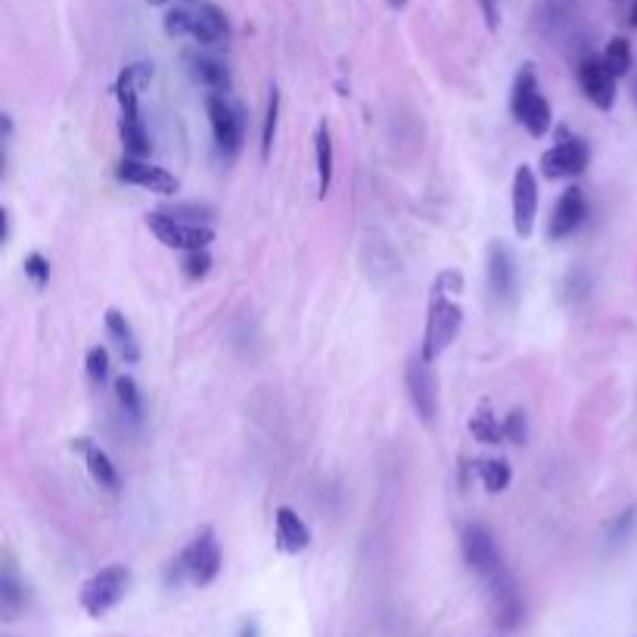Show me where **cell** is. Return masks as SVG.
Returning <instances> with one entry per match:
<instances>
[{
    "instance_id": "6da1fadb",
    "label": "cell",
    "mask_w": 637,
    "mask_h": 637,
    "mask_svg": "<svg viewBox=\"0 0 637 637\" xmlns=\"http://www.w3.org/2000/svg\"><path fill=\"white\" fill-rule=\"evenodd\" d=\"M463 293L460 271L448 268L436 277L429 293V311H426V330H423V349L420 355L436 361L448 345L457 339L463 324V308L457 305V296Z\"/></svg>"
},
{
    "instance_id": "7a4b0ae2",
    "label": "cell",
    "mask_w": 637,
    "mask_h": 637,
    "mask_svg": "<svg viewBox=\"0 0 637 637\" xmlns=\"http://www.w3.org/2000/svg\"><path fill=\"white\" fill-rule=\"evenodd\" d=\"M153 78V66L147 63H134L128 66L122 75H119V84H115V94H119V106H122V115H119V137H122V147L128 156H150V134L147 128H143V119H140V88Z\"/></svg>"
},
{
    "instance_id": "3957f363",
    "label": "cell",
    "mask_w": 637,
    "mask_h": 637,
    "mask_svg": "<svg viewBox=\"0 0 637 637\" xmlns=\"http://www.w3.org/2000/svg\"><path fill=\"white\" fill-rule=\"evenodd\" d=\"M510 109L519 122L526 125V131L532 137H544L550 131V103L547 97L541 94L538 88V75H535V66H523L516 72V81H513V94H510Z\"/></svg>"
},
{
    "instance_id": "277c9868",
    "label": "cell",
    "mask_w": 637,
    "mask_h": 637,
    "mask_svg": "<svg viewBox=\"0 0 637 637\" xmlns=\"http://www.w3.org/2000/svg\"><path fill=\"white\" fill-rule=\"evenodd\" d=\"M128 585H131V569L122 566V563H112V566L94 572L88 582L81 585V606H84V613L94 616V619L112 613L115 606L122 603V597L128 594Z\"/></svg>"
},
{
    "instance_id": "5b68a950",
    "label": "cell",
    "mask_w": 637,
    "mask_h": 637,
    "mask_svg": "<svg viewBox=\"0 0 637 637\" xmlns=\"http://www.w3.org/2000/svg\"><path fill=\"white\" fill-rule=\"evenodd\" d=\"M187 582L196 585V588H209L215 578L221 575V566H224V557H221V544L215 538V529L212 526H202L193 541L181 550L178 557Z\"/></svg>"
},
{
    "instance_id": "8992f818",
    "label": "cell",
    "mask_w": 637,
    "mask_h": 637,
    "mask_svg": "<svg viewBox=\"0 0 637 637\" xmlns=\"http://www.w3.org/2000/svg\"><path fill=\"white\" fill-rule=\"evenodd\" d=\"M460 550H463V560H467V566L482 578V582H488V578H495V575H501L507 569L504 557H501V547H498V538L485 523H467V526H463Z\"/></svg>"
},
{
    "instance_id": "52a82bcc",
    "label": "cell",
    "mask_w": 637,
    "mask_h": 637,
    "mask_svg": "<svg viewBox=\"0 0 637 637\" xmlns=\"http://www.w3.org/2000/svg\"><path fill=\"white\" fill-rule=\"evenodd\" d=\"M206 112H209V125H212L218 150L224 156H237L243 150V140H246L243 109L227 94H209L206 97Z\"/></svg>"
},
{
    "instance_id": "ba28073f",
    "label": "cell",
    "mask_w": 637,
    "mask_h": 637,
    "mask_svg": "<svg viewBox=\"0 0 637 637\" xmlns=\"http://www.w3.org/2000/svg\"><path fill=\"white\" fill-rule=\"evenodd\" d=\"M147 227L156 234V240L168 249H181V252H193V249H209V243L215 240V230L209 224H193V221H181L168 212H150L147 215Z\"/></svg>"
},
{
    "instance_id": "9c48e42d",
    "label": "cell",
    "mask_w": 637,
    "mask_h": 637,
    "mask_svg": "<svg viewBox=\"0 0 637 637\" xmlns=\"http://www.w3.org/2000/svg\"><path fill=\"white\" fill-rule=\"evenodd\" d=\"M436 361H429L423 355H414L404 367V383H408V395L417 417L432 426L439 417V376H436Z\"/></svg>"
},
{
    "instance_id": "30bf717a",
    "label": "cell",
    "mask_w": 637,
    "mask_h": 637,
    "mask_svg": "<svg viewBox=\"0 0 637 637\" xmlns=\"http://www.w3.org/2000/svg\"><path fill=\"white\" fill-rule=\"evenodd\" d=\"M485 588H488V613H491V622H495L501 631H513V628L523 625V616H526L523 591H519L516 578L507 569L501 575H495V578H488Z\"/></svg>"
},
{
    "instance_id": "8fae6325",
    "label": "cell",
    "mask_w": 637,
    "mask_h": 637,
    "mask_svg": "<svg viewBox=\"0 0 637 637\" xmlns=\"http://www.w3.org/2000/svg\"><path fill=\"white\" fill-rule=\"evenodd\" d=\"M485 280H488V293L495 296L501 305H513L516 293H519V265L516 255L507 243L495 240L488 246L485 255Z\"/></svg>"
},
{
    "instance_id": "7c38bea8",
    "label": "cell",
    "mask_w": 637,
    "mask_h": 637,
    "mask_svg": "<svg viewBox=\"0 0 637 637\" xmlns=\"http://www.w3.org/2000/svg\"><path fill=\"white\" fill-rule=\"evenodd\" d=\"M591 165V147L582 137H563L557 147H550L541 156V175L547 181L560 178H578L585 175V168Z\"/></svg>"
},
{
    "instance_id": "4fadbf2b",
    "label": "cell",
    "mask_w": 637,
    "mask_h": 637,
    "mask_svg": "<svg viewBox=\"0 0 637 637\" xmlns=\"http://www.w3.org/2000/svg\"><path fill=\"white\" fill-rule=\"evenodd\" d=\"M616 75L606 69L603 56H585L578 63V88L588 97V103H594L597 109L610 112L616 106Z\"/></svg>"
},
{
    "instance_id": "5bb4252c",
    "label": "cell",
    "mask_w": 637,
    "mask_h": 637,
    "mask_svg": "<svg viewBox=\"0 0 637 637\" xmlns=\"http://www.w3.org/2000/svg\"><path fill=\"white\" fill-rule=\"evenodd\" d=\"M538 215V178L529 165H519L513 175V227L519 237H532Z\"/></svg>"
},
{
    "instance_id": "9a60e30c",
    "label": "cell",
    "mask_w": 637,
    "mask_h": 637,
    "mask_svg": "<svg viewBox=\"0 0 637 637\" xmlns=\"http://www.w3.org/2000/svg\"><path fill=\"white\" fill-rule=\"evenodd\" d=\"M115 175H119V181H125L131 187L150 190V193H159V196H171V193H178V187H181L178 178L171 175V171L143 162L137 156H125L119 162V168H115Z\"/></svg>"
},
{
    "instance_id": "2e32d148",
    "label": "cell",
    "mask_w": 637,
    "mask_h": 637,
    "mask_svg": "<svg viewBox=\"0 0 637 637\" xmlns=\"http://www.w3.org/2000/svg\"><path fill=\"white\" fill-rule=\"evenodd\" d=\"M585 218H588L585 190L582 187H569L557 199L554 215H550V224H547V237L550 240H566V237H572L575 230L585 224Z\"/></svg>"
},
{
    "instance_id": "e0dca14e",
    "label": "cell",
    "mask_w": 637,
    "mask_h": 637,
    "mask_svg": "<svg viewBox=\"0 0 637 637\" xmlns=\"http://www.w3.org/2000/svg\"><path fill=\"white\" fill-rule=\"evenodd\" d=\"M274 538L283 554H302L311 544V529L293 507H277L274 513Z\"/></svg>"
},
{
    "instance_id": "ac0fdd59",
    "label": "cell",
    "mask_w": 637,
    "mask_h": 637,
    "mask_svg": "<svg viewBox=\"0 0 637 637\" xmlns=\"http://www.w3.org/2000/svg\"><path fill=\"white\" fill-rule=\"evenodd\" d=\"M22 613H25V585L13 560L4 557V569H0V616H4V622H13Z\"/></svg>"
},
{
    "instance_id": "d6986e66",
    "label": "cell",
    "mask_w": 637,
    "mask_h": 637,
    "mask_svg": "<svg viewBox=\"0 0 637 637\" xmlns=\"http://www.w3.org/2000/svg\"><path fill=\"white\" fill-rule=\"evenodd\" d=\"M72 448H78L84 454V460H88V473L100 488L119 491V470H115V463L109 460V454L100 445H94L91 439H75Z\"/></svg>"
},
{
    "instance_id": "ffe728a7",
    "label": "cell",
    "mask_w": 637,
    "mask_h": 637,
    "mask_svg": "<svg viewBox=\"0 0 637 637\" xmlns=\"http://www.w3.org/2000/svg\"><path fill=\"white\" fill-rule=\"evenodd\" d=\"M190 66V75L202 84V88H209L212 94H227L230 91V72L221 60H215V56H206V53H196L187 60Z\"/></svg>"
},
{
    "instance_id": "44dd1931",
    "label": "cell",
    "mask_w": 637,
    "mask_h": 637,
    "mask_svg": "<svg viewBox=\"0 0 637 637\" xmlns=\"http://www.w3.org/2000/svg\"><path fill=\"white\" fill-rule=\"evenodd\" d=\"M333 134L330 125L321 122L314 131V165H317V196H327L333 184Z\"/></svg>"
},
{
    "instance_id": "7402d4cb",
    "label": "cell",
    "mask_w": 637,
    "mask_h": 637,
    "mask_svg": "<svg viewBox=\"0 0 637 637\" xmlns=\"http://www.w3.org/2000/svg\"><path fill=\"white\" fill-rule=\"evenodd\" d=\"M190 38L196 44H218L227 38V19L215 4H202L199 10H193V28Z\"/></svg>"
},
{
    "instance_id": "603a6c76",
    "label": "cell",
    "mask_w": 637,
    "mask_h": 637,
    "mask_svg": "<svg viewBox=\"0 0 637 637\" xmlns=\"http://www.w3.org/2000/svg\"><path fill=\"white\" fill-rule=\"evenodd\" d=\"M106 333L112 336V342L119 345V352L128 364H137L140 361V342H137V333L134 327L128 324V317L119 311V308H109L106 311Z\"/></svg>"
},
{
    "instance_id": "cb8c5ba5",
    "label": "cell",
    "mask_w": 637,
    "mask_h": 637,
    "mask_svg": "<svg viewBox=\"0 0 637 637\" xmlns=\"http://www.w3.org/2000/svg\"><path fill=\"white\" fill-rule=\"evenodd\" d=\"M470 432L473 439L482 445H498L504 439V423H498V414L491 411L488 401H479V408L470 417Z\"/></svg>"
},
{
    "instance_id": "d4e9b609",
    "label": "cell",
    "mask_w": 637,
    "mask_h": 637,
    "mask_svg": "<svg viewBox=\"0 0 637 637\" xmlns=\"http://www.w3.org/2000/svg\"><path fill=\"white\" fill-rule=\"evenodd\" d=\"M476 473L485 485V491H491V495H498V491H504L513 479L510 473V463L504 457H485V460H476Z\"/></svg>"
},
{
    "instance_id": "484cf974",
    "label": "cell",
    "mask_w": 637,
    "mask_h": 637,
    "mask_svg": "<svg viewBox=\"0 0 637 637\" xmlns=\"http://www.w3.org/2000/svg\"><path fill=\"white\" fill-rule=\"evenodd\" d=\"M115 398H119V408L131 423L143 420V395L134 383V376H119L115 380Z\"/></svg>"
},
{
    "instance_id": "4316f807",
    "label": "cell",
    "mask_w": 637,
    "mask_h": 637,
    "mask_svg": "<svg viewBox=\"0 0 637 637\" xmlns=\"http://www.w3.org/2000/svg\"><path fill=\"white\" fill-rule=\"evenodd\" d=\"M603 63L606 69H610L616 78H625L634 66V53H631V44L625 38H613L610 44H606L603 50Z\"/></svg>"
},
{
    "instance_id": "83f0119b",
    "label": "cell",
    "mask_w": 637,
    "mask_h": 637,
    "mask_svg": "<svg viewBox=\"0 0 637 637\" xmlns=\"http://www.w3.org/2000/svg\"><path fill=\"white\" fill-rule=\"evenodd\" d=\"M277 119H280V91H277V84H271V91H268V109H265V122H262V159H271L274 134H277Z\"/></svg>"
},
{
    "instance_id": "f1b7e54d",
    "label": "cell",
    "mask_w": 637,
    "mask_h": 637,
    "mask_svg": "<svg viewBox=\"0 0 637 637\" xmlns=\"http://www.w3.org/2000/svg\"><path fill=\"white\" fill-rule=\"evenodd\" d=\"M84 370H88V380L103 389L109 383V352L103 349V345H94V349L88 352V361H84Z\"/></svg>"
},
{
    "instance_id": "f546056e",
    "label": "cell",
    "mask_w": 637,
    "mask_h": 637,
    "mask_svg": "<svg viewBox=\"0 0 637 637\" xmlns=\"http://www.w3.org/2000/svg\"><path fill=\"white\" fill-rule=\"evenodd\" d=\"M634 526H637V507H628V510H622V513L613 519L610 529H606V541H610L613 547H616V544H625L628 535L634 532Z\"/></svg>"
},
{
    "instance_id": "4dcf8cb0",
    "label": "cell",
    "mask_w": 637,
    "mask_h": 637,
    "mask_svg": "<svg viewBox=\"0 0 637 637\" xmlns=\"http://www.w3.org/2000/svg\"><path fill=\"white\" fill-rule=\"evenodd\" d=\"M504 439L510 445H526L529 442V420H526V411L513 408L507 417H504Z\"/></svg>"
},
{
    "instance_id": "1f68e13d",
    "label": "cell",
    "mask_w": 637,
    "mask_h": 637,
    "mask_svg": "<svg viewBox=\"0 0 637 637\" xmlns=\"http://www.w3.org/2000/svg\"><path fill=\"white\" fill-rule=\"evenodd\" d=\"M190 28H193V10L175 7V10L165 13V35L168 38H190Z\"/></svg>"
},
{
    "instance_id": "d6a6232c",
    "label": "cell",
    "mask_w": 637,
    "mask_h": 637,
    "mask_svg": "<svg viewBox=\"0 0 637 637\" xmlns=\"http://www.w3.org/2000/svg\"><path fill=\"white\" fill-rule=\"evenodd\" d=\"M22 268H25V277L32 280L35 289H44V286L50 283V262H47V258H44L41 252H28L25 262H22Z\"/></svg>"
},
{
    "instance_id": "836d02e7",
    "label": "cell",
    "mask_w": 637,
    "mask_h": 637,
    "mask_svg": "<svg viewBox=\"0 0 637 637\" xmlns=\"http://www.w3.org/2000/svg\"><path fill=\"white\" fill-rule=\"evenodd\" d=\"M181 268H184V274H187L190 280L206 277V274L212 271V255H209V249H193V252H187L184 262H181Z\"/></svg>"
},
{
    "instance_id": "e575fe53",
    "label": "cell",
    "mask_w": 637,
    "mask_h": 637,
    "mask_svg": "<svg viewBox=\"0 0 637 637\" xmlns=\"http://www.w3.org/2000/svg\"><path fill=\"white\" fill-rule=\"evenodd\" d=\"M168 215H175V218H184V221H193V224H202V221H212L215 218V209L212 206H175Z\"/></svg>"
},
{
    "instance_id": "d590c367",
    "label": "cell",
    "mask_w": 637,
    "mask_h": 637,
    "mask_svg": "<svg viewBox=\"0 0 637 637\" xmlns=\"http://www.w3.org/2000/svg\"><path fill=\"white\" fill-rule=\"evenodd\" d=\"M479 4H482V13H485V25L488 28H498V22H501L498 0H479Z\"/></svg>"
},
{
    "instance_id": "8d00e7d4",
    "label": "cell",
    "mask_w": 637,
    "mask_h": 637,
    "mask_svg": "<svg viewBox=\"0 0 637 637\" xmlns=\"http://www.w3.org/2000/svg\"><path fill=\"white\" fill-rule=\"evenodd\" d=\"M237 637H262V631H258V622L255 619H246L237 631Z\"/></svg>"
},
{
    "instance_id": "74e56055",
    "label": "cell",
    "mask_w": 637,
    "mask_h": 637,
    "mask_svg": "<svg viewBox=\"0 0 637 637\" xmlns=\"http://www.w3.org/2000/svg\"><path fill=\"white\" fill-rule=\"evenodd\" d=\"M0 221H4V243H10V212L0 209Z\"/></svg>"
},
{
    "instance_id": "f35d334b",
    "label": "cell",
    "mask_w": 637,
    "mask_h": 637,
    "mask_svg": "<svg viewBox=\"0 0 637 637\" xmlns=\"http://www.w3.org/2000/svg\"><path fill=\"white\" fill-rule=\"evenodd\" d=\"M628 25L637 28V0H631V10H628Z\"/></svg>"
},
{
    "instance_id": "ab89813d",
    "label": "cell",
    "mask_w": 637,
    "mask_h": 637,
    "mask_svg": "<svg viewBox=\"0 0 637 637\" xmlns=\"http://www.w3.org/2000/svg\"><path fill=\"white\" fill-rule=\"evenodd\" d=\"M389 7L392 10H404V7H408V0H389Z\"/></svg>"
},
{
    "instance_id": "60d3db41",
    "label": "cell",
    "mask_w": 637,
    "mask_h": 637,
    "mask_svg": "<svg viewBox=\"0 0 637 637\" xmlns=\"http://www.w3.org/2000/svg\"><path fill=\"white\" fill-rule=\"evenodd\" d=\"M162 4H175V0H150V7H162Z\"/></svg>"
},
{
    "instance_id": "b9f144b4",
    "label": "cell",
    "mask_w": 637,
    "mask_h": 637,
    "mask_svg": "<svg viewBox=\"0 0 637 637\" xmlns=\"http://www.w3.org/2000/svg\"><path fill=\"white\" fill-rule=\"evenodd\" d=\"M631 94H634V103H637V78H634V84H631Z\"/></svg>"
}]
</instances>
